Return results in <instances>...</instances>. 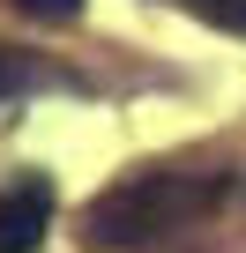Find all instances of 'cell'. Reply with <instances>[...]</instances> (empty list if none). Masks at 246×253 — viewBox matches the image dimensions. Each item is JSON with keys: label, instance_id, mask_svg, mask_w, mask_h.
Here are the masks:
<instances>
[{"label": "cell", "instance_id": "3", "mask_svg": "<svg viewBox=\"0 0 246 253\" xmlns=\"http://www.w3.org/2000/svg\"><path fill=\"white\" fill-rule=\"evenodd\" d=\"M194 15H209L216 30H246V0H187Z\"/></svg>", "mask_w": 246, "mask_h": 253}, {"label": "cell", "instance_id": "4", "mask_svg": "<svg viewBox=\"0 0 246 253\" xmlns=\"http://www.w3.org/2000/svg\"><path fill=\"white\" fill-rule=\"evenodd\" d=\"M23 15H38V23H75L82 15V0H15Z\"/></svg>", "mask_w": 246, "mask_h": 253}, {"label": "cell", "instance_id": "2", "mask_svg": "<svg viewBox=\"0 0 246 253\" xmlns=\"http://www.w3.org/2000/svg\"><path fill=\"white\" fill-rule=\"evenodd\" d=\"M52 231V186L38 171H23L0 194V253H38V238Z\"/></svg>", "mask_w": 246, "mask_h": 253}, {"label": "cell", "instance_id": "1", "mask_svg": "<svg viewBox=\"0 0 246 253\" xmlns=\"http://www.w3.org/2000/svg\"><path fill=\"white\" fill-rule=\"evenodd\" d=\"M224 201V179H187V171H135L104 186L90 209H82V246L97 253H127V246H149L157 231H179L194 216H209Z\"/></svg>", "mask_w": 246, "mask_h": 253}]
</instances>
